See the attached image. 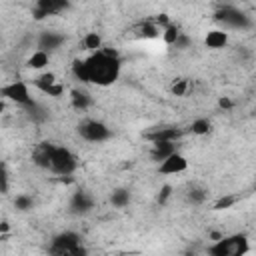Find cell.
Segmentation results:
<instances>
[{"label": "cell", "mask_w": 256, "mask_h": 256, "mask_svg": "<svg viewBox=\"0 0 256 256\" xmlns=\"http://www.w3.org/2000/svg\"><path fill=\"white\" fill-rule=\"evenodd\" d=\"M86 66V84L96 86H112L122 72L120 56L114 50H98L90 52L88 58H84Z\"/></svg>", "instance_id": "obj_1"}, {"label": "cell", "mask_w": 256, "mask_h": 256, "mask_svg": "<svg viewBox=\"0 0 256 256\" xmlns=\"http://www.w3.org/2000/svg\"><path fill=\"white\" fill-rule=\"evenodd\" d=\"M208 252L212 256H242L250 252V242L246 234H230L218 238L212 246H208Z\"/></svg>", "instance_id": "obj_2"}, {"label": "cell", "mask_w": 256, "mask_h": 256, "mask_svg": "<svg viewBox=\"0 0 256 256\" xmlns=\"http://www.w3.org/2000/svg\"><path fill=\"white\" fill-rule=\"evenodd\" d=\"M78 168V158L76 154L66 148V146H58L52 144L50 150V162H48V170L58 174V176H72Z\"/></svg>", "instance_id": "obj_3"}, {"label": "cell", "mask_w": 256, "mask_h": 256, "mask_svg": "<svg viewBox=\"0 0 256 256\" xmlns=\"http://www.w3.org/2000/svg\"><path fill=\"white\" fill-rule=\"evenodd\" d=\"M50 254H58V256H80L86 254V248L82 246V236L74 230H64L58 232L52 238L50 244Z\"/></svg>", "instance_id": "obj_4"}, {"label": "cell", "mask_w": 256, "mask_h": 256, "mask_svg": "<svg viewBox=\"0 0 256 256\" xmlns=\"http://www.w3.org/2000/svg\"><path fill=\"white\" fill-rule=\"evenodd\" d=\"M78 136L90 144H102L106 140L112 138V128L102 122V120H96V118H84L78 122Z\"/></svg>", "instance_id": "obj_5"}, {"label": "cell", "mask_w": 256, "mask_h": 256, "mask_svg": "<svg viewBox=\"0 0 256 256\" xmlns=\"http://www.w3.org/2000/svg\"><path fill=\"white\" fill-rule=\"evenodd\" d=\"M214 18H216V22H220L224 26V30H246L252 26V20L248 18V14L234 6H224V8L216 10Z\"/></svg>", "instance_id": "obj_6"}, {"label": "cell", "mask_w": 256, "mask_h": 256, "mask_svg": "<svg viewBox=\"0 0 256 256\" xmlns=\"http://www.w3.org/2000/svg\"><path fill=\"white\" fill-rule=\"evenodd\" d=\"M0 94L6 100H10V102H14L18 106H24V108H34L36 106V102H34V98L30 94V88H28V84L24 80H12V82L4 84L0 88Z\"/></svg>", "instance_id": "obj_7"}, {"label": "cell", "mask_w": 256, "mask_h": 256, "mask_svg": "<svg viewBox=\"0 0 256 256\" xmlns=\"http://www.w3.org/2000/svg\"><path fill=\"white\" fill-rule=\"evenodd\" d=\"M68 8H70V0H34L32 14H34L36 20H44L46 16L60 14Z\"/></svg>", "instance_id": "obj_8"}, {"label": "cell", "mask_w": 256, "mask_h": 256, "mask_svg": "<svg viewBox=\"0 0 256 256\" xmlns=\"http://www.w3.org/2000/svg\"><path fill=\"white\" fill-rule=\"evenodd\" d=\"M186 170H188V158L184 154H180L178 150L172 152L170 156H166L162 162H158V174H164V176L182 174Z\"/></svg>", "instance_id": "obj_9"}, {"label": "cell", "mask_w": 256, "mask_h": 256, "mask_svg": "<svg viewBox=\"0 0 256 256\" xmlns=\"http://www.w3.org/2000/svg\"><path fill=\"white\" fill-rule=\"evenodd\" d=\"M64 42H66V36L62 32H58V30H44L38 36V48L40 50H46V52L58 50Z\"/></svg>", "instance_id": "obj_10"}, {"label": "cell", "mask_w": 256, "mask_h": 256, "mask_svg": "<svg viewBox=\"0 0 256 256\" xmlns=\"http://www.w3.org/2000/svg\"><path fill=\"white\" fill-rule=\"evenodd\" d=\"M94 208V198L86 190H76L70 200V212L72 214H88Z\"/></svg>", "instance_id": "obj_11"}, {"label": "cell", "mask_w": 256, "mask_h": 256, "mask_svg": "<svg viewBox=\"0 0 256 256\" xmlns=\"http://www.w3.org/2000/svg\"><path fill=\"white\" fill-rule=\"evenodd\" d=\"M230 42V34L228 30L224 28H214V30H208L206 36H204V46L208 50H220V48H226Z\"/></svg>", "instance_id": "obj_12"}, {"label": "cell", "mask_w": 256, "mask_h": 256, "mask_svg": "<svg viewBox=\"0 0 256 256\" xmlns=\"http://www.w3.org/2000/svg\"><path fill=\"white\" fill-rule=\"evenodd\" d=\"M172 152H176V142L172 140H158L152 142V150H150V158L154 162H162L166 156H170Z\"/></svg>", "instance_id": "obj_13"}, {"label": "cell", "mask_w": 256, "mask_h": 256, "mask_svg": "<svg viewBox=\"0 0 256 256\" xmlns=\"http://www.w3.org/2000/svg\"><path fill=\"white\" fill-rule=\"evenodd\" d=\"M48 64H50V52L40 50V48H36V50L28 56V60H26V66L32 68V70H44Z\"/></svg>", "instance_id": "obj_14"}, {"label": "cell", "mask_w": 256, "mask_h": 256, "mask_svg": "<svg viewBox=\"0 0 256 256\" xmlns=\"http://www.w3.org/2000/svg\"><path fill=\"white\" fill-rule=\"evenodd\" d=\"M50 150H52V142H42L34 148L32 152V160L36 166L40 168H46L48 170V162H50Z\"/></svg>", "instance_id": "obj_15"}, {"label": "cell", "mask_w": 256, "mask_h": 256, "mask_svg": "<svg viewBox=\"0 0 256 256\" xmlns=\"http://www.w3.org/2000/svg\"><path fill=\"white\" fill-rule=\"evenodd\" d=\"M56 82H58V78H56L54 72H42V74H38V76L32 80V86H34L36 90H40L42 94H46V90H48L50 86H54Z\"/></svg>", "instance_id": "obj_16"}, {"label": "cell", "mask_w": 256, "mask_h": 256, "mask_svg": "<svg viewBox=\"0 0 256 256\" xmlns=\"http://www.w3.org/2000/svg\"><path fill=\"white\" fill-rule=\"evenodd\" d=\"M70 100H72V106L76 110H86L88 106H92V96L84 90H78V88L70 92Z\"/></svg>", "instance_id": "obj_17"}, {"label": "cell", "mask_w": 256, "mask_h": 256, "mask_svg": "<svg viewBox=\"0 0 256 256\" xmlns=\"http://www.w3.org/2000/svg\"><path fill=\"white\" fill-rule=\"evenodd\" d=\"M130 200H132V196H130V190L128 188H116L110 194V204L114 208H126L130 204Z\"/></svg>", "instance_id": "obj_18"}, {"label": "cell", "mask_w": 256, "mask_h": 256, "mask_svg": "<svg viewBox=\"0 0 256 256\" xmlns=\"http://www.w3.org/2000/svg\"><path fill=\"white\" fill-rule=\"evenodd\" d=\"M82 46L88 52H98V50H102V36L98 32H86L82 38Z\"/></svg>", "instance_id": "obj_19"}, {"label": "cell", "mask_w": 256, "mask_h": 256, "mask_svg": "<svg viewBox=\"0 0 256 256\" xmlns=\"http://www.w3.org/2000/svg\"><path fill=\"white\" fill-rule=\"evenodd\" d=\"M148 138L152 142H158V140H172V142H176L180 138V130H176V128H160L158 132L150 134Z\"/></svg>", "instance_id": "obj_20"}, {"label": "cell", "mask_w": 256, "mask_h": 256, "mask_svg": "<svg viewBox=\"0 0 256 256\" xmlns=\"http://www.w3.org/2000/svg\"><path fill=\"white\" fill-rule=\"evenodd\" d=\"M160 34H162V40H164V44H166V46H174L182 32H180V28H178L176 24H168L166 28H162V32H160Z\"/></svg>", "instance_id": "obj_21"}, {"label": "cell", "mask_w": 256, "mask_h": 256, "mask_svg": "<svg viewBox=\"0 0 256 256\" xmlns=\"http://www.w3.org/2000/svg\"><path fill=\"white\" fill-rule=\"evenodd\" d=\"M210 130H212V122L208 118H196L190 124V132L196 134V136H206Z\"/></svg>", "instance_id": "obj_22"}, {"label": "cell", "mask_w": 256, "mask_h": 256, "mask_svg": "<svg viewBox=\"0 0 256 256\" xmlns=\"http://www.w3.org/2000/svg\"><path fill=\"white\" fill-rule=\"evenodd\" d=\"M14 206H16L20 212H28V210H32V208H34V198H32V196H28V194H20V196H16Z\"/></svg>", "instance_id": "obj_23"}, {"label": "cell", "mask_w": 256, "mask_h": 256, "mask_svg": "<svg viewBox=\"0 0 256 256\" xmlns=\"http://www.w3.org/2000/svg\"><path fill=\"white\" fill-rule=\"evenodd\" d=\"M236 200H238V196H234V194L222 196V198H218V200L212 204V210H228V208H232V206L236 204Z\"/></svg>", "instance_id": "obj_24"}, {"label": "cell", "mask_w": 256, "mask_h": 256, "mask_svg": "<svg viewBox=\"0 0 256 256\" xmlns=\"http://www.w3.org/2000/svg\"><path fill=\"white\" fill-rule=\"evenodd\" d=\"M160 32H162V30H160L154 22H152V24H144V26L140 28V36H142V38H156Z\"/></svg>", "instance_id": "obj_25"}, {"label": "cell", "mask_w": 256, "mask_h": 256, "mask_svg": "<svg viewBox=\"0 0 256 256\" xmlns=\"http://www.w3.org/2000/svg\"><path fill=\"white\" fill-rule=\"evenodd\" d=\"M186 90H188V80H184V78L176 80L174 86H172V94H174V96H184Z\"/></svg>", "instance_id": "obj_26"}, {"label": "cell", "mask_w": 256, "mask_h": 256, "mask_svg": "<svg viewBox=\"0 0 256 256\" xmlns=\"http://www.w3.org/2000/svg\"><path fill=\"white\" fill-rule=\"evenodd\" d=\"M204 198H206V192H204V190H198V188L190 190V194H188V200H190L192 204H202Z\"/></svg>", "instance_id": "obj_27"}, {"label": "cell", "mask_w": 256, "mask_h": 256, "mask_svg": "<svg viewBox=\"0 0 256 256\" xmlns=\"http://www.w3.org/2000/svg\"><path fill=\"white\" fill-rule=\"evenodd\" d=\"M64 94V86L60 84V82H56L54 86H50L48 90H46V96H52V98H60Z\"/></svg>", "instance_id": "obj_28"}, {"label": "cell", "mask_w": 256, "mask_h": 256, "mask_svg": "<svg viewBox=\"0 0 256 256\" xmlns=\"http://www.w3.org/2000/svg\"><path fill=\"white\" fill-rule=\"evenodd\" d=\"M188 44H190V38H188L186 34H180V38L176 40V44H174V46H176V48H180V50H186V48H188Z\"/></svg>", "instance_id": "obj_29"}, {"label": "cell", "mask_w": 256, "mask_h": 256, "mask_svg": "<svg viewBox=\"0 0 256 256\" xmlns=\"http://www.w3.org/2000/svg\"><path fill=\"white\" fill-rule=\"evenodd\" d=\"M170 194H172V186H162V190H160V194H158V202L164 204Z\"/></svg>", "instance_id": "obj_30"}, {"label": "cell", "mask_w": 256, "mask_h": 256, "mask_svg": "<svg viewBox=\"0 0 256 256\" xmlns=\"http://www.w3.org/2000/svg\"><path fill=\"white\" fill-rule=\"evenodd\" d=\"M2 194H8V172L4 164H2Z\"/></svg>", "instance_id": "obj_31"}, {"label": "cell", "mask_w": 256, "mask_h": 256, "mask_svg": "<svg viewBox=\"0 0 256 256\" xmlns=\"http://www.w3.org/2000/svg\"><path fill=\"white\" fill-rule=\"evenodd\" d=\"M218 106H220V108H232V100H228V98H220Z\"/></svg>", "instance_id": "obj_32"}, {"label": "cell", "mask_w": 256, "mask_h": 256, "mask_svg": "<svg viewBox=\"0 0 256 256\" xmlns=\"http://www.w3.org/2000/svg\"><path fill=\"white\" fill-rule=\"evenodd\" d=\"M8 230H10V224H8V222H6V220H4V222H2V224H0V234H6V232H8Z\"/></svg>", "instance_id": "obj_33"}]
</instances>
